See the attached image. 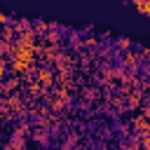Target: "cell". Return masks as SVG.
Wrapping results in <instances>:
<instances>
[{"instance_id":"obj_1","label":"cell","mask_w":150,"mask_h":150,"mask_svg":"<svg viewBox=\"0 0 150 150\" xmlns=\"http://www.w3.org/2000/svg\"><path fill=\"white\" fill-rule=\"evenodd\" d=\"M136 7H138L141 12H150V5H148V2H136Z\"/></svg>"},{"instance_id":"obj_2","label":"cell","mask_w":150,"mask_h":150,"mask_svg":"<svg viewBox=\"0 0 150 150\" xmlns=\"http://www.w3.org/2000/svg\"><path fill=\"white\" fill-rule=\"evenodd\" d=\"M2 73H5V66H0V77H2Z\"/></svg>"}]
</instances>
